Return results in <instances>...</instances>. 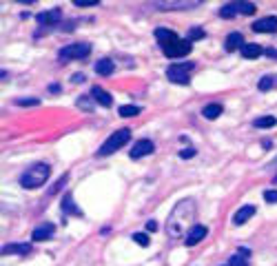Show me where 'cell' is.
<instances>
[{"label": "cell", "mask_w": 277, "mask_h": 266, "mask_svg": "<svg viewBox=\"0 0 277 266\" xmlns=\"http://www.w3.org/2000/svg\"><path fill=\"white\" fill-rule=\"evenodd\" d=\"M195 200L193 197H186V200H180V202L173 207V211L169 213V220H166V235L171 240H180L182 235H186L188 231L193 229L195 224H191L193 218H195Z\"/></svg>", "instance_id": "obj_1"}, {"label": "cell", "mask_w": 277, "mask_h": 266, "mask_svg": "<svg viewBox=\"0 0 277 266\" xmlns=\"http://www.w3.org/2000/svg\"><path fill=\"white\" fill-rule=\"evenodd\" d=\"M155 38H158V42H160V49L164 51L166 58H171V60H175V58H182V55H188L191 53V49H193V44L186 40H182L177 33H173L171 29H162V27H158L155 29Z\"/></svg>", "instance_id": "obj_2"}, {"label": "cell", "mask_w": 277, "mask_h": 266, "mask_svg": "<svg viewBox=\"0 0 277 266\" xmlns=\"http://www.w3.org/2000/svg\"><path fill=\"white\" fill-rule=\"evenodd\" d=\"M49 175H51L49 164H44V162L33 164V166H29V169L20 175V186L22 188H40L44 182L49 180Z\"/></svg>", "instance_id": "obj_3"}, {"label": "cell", "mask_w": 277, "mask_h": 266, "mask_svg": "<svg viewBox=\"0 0 277 266\" xmlns=\"http://www.w3.org/2000/svg\"><path fill=\"white\" fill-rule=\"evenodd\" d=\"M129 140H131V131L129 129H120V131L111 133V138H107L102 147L98 149V155H100V158H107V155H111V153L118 151V149H122Z\"/></svg>", "instance_id": "obj_4"}, {"label": "cell", "mask_w": 277, "mask_h": 266, "mask_svg": "<svg viewBox=\"0 0 277 266\" xmlns=\"http://www.w3.org/2000/svg\"><path fill=\"white\" fill-rule=\"evenodd\" d=\"M91 53V44L89 42H76V44H66L58 51V60L60 62H66V60H82Z\"/></svg>", "instance_id": "obj_5"}, {"label": "cell", "mask_w": 277, "mask_h": 266, "mask_svg": "<svg viewBox=\"0 0 277 266\" xmlns=\"http://www.w3.org/2000/svg\"><path fill=\"white\" fill-rule=\"evenodd\" d=\"M195 69V64L193 62H184V64H171L169 69H166V78H169L171 82H175V85H188L191 82V78H188V74Z\"/></svg>", "instance_id": "obj_6"}, {"label": "cell", "mask_w": 277, "mask_h": 266, "mask_svg": "<svg viewBox=\"0 0 277 266\" xmlns=\"http://www.w3.org/2000/svg\"><path fill=\"white\" fill-rule=\"evenodd\" d=\"M255 11H257V7H255L253 3H229V5H224V7L220 9V16L222 18H235V16H253Z\"/></svg>", "instance_id": "obj_7"}, {"label": "cell", "mask_w": 277, "mask_h": 266, "mask_svg": "<svg viewBox=\"0 0 277 266\" xmlns=\"http://www.w3.org/2000/svg\"><path fill=\"white\" fill-rule=\"evenodd\" d=\"M153 7H158L160 11L193 9V7H199V0H158V3H153Z\"/></svg>", "instance_id": "obj_8"}, {"label": "cell", "mask_w": 277, "mask_h": 266, "mask_svg": "<svg viewBox=\"0 0 277 266\" xmlns=\"http://www.w3.org/2000/svg\"><path fill=\"white\" fill-rule=\"evenodd\" d=\"M153 151H155V144H153L151 140H147V138H142V140H137V142L131 147L129 155H131L133 160H140V158H144V155H151Z\"/></svg>", "instance_id": "obj_9"}, {"label": "cell", "mask_w": 277, "mask_h": 266, "mask_svg": "<svg viewBox=\"0 0 277 266\" xmlns=\"http://www.w3.org/2000/svg\"><path fill=\"white\" fill-rule=\"evenodd\" d=\"M253 31L257 33H275L277 31V16H266L253 22Z\"/></svg>", "instance_id": "obj_10"}, {"label": "cell", "mask_w": 277, "mask_h": 266, "mask_svg": "<svg viewBox=\"0 0 277 266\" xmlns=\"http://www.w3.org/2000/svg\"><path fill=\"white\" fill-rule=\"evenodd\" d=\"M206 233H209V229H206L204 224H195V226H193V229L184 235V244H186V246H195V244H199V242L204 240V237H206Z\"/></svg>", "instance_id": "obj_11"}, {"label": "cell", "mask_w": 277, "mask_h": 266, "mask_svg": "<svg viewBox=\"0 0 277 266\" xmlns=\"http://www.w3.org/2000/svg\"><path fill=\"white\" fill-rule=\"evenodd\" d=\"M53 233H55V224H53V222H44V224H40V226H36V229H33L31 240L33 242H44V240H49Z\"/></svg>", "instance_id": "obj_12"}, {"label": "cell", "mask_w": 277, "mask_h": 266, "mask_svg": "<svg viewBox=\"0 0 277 266\" xmlns=\"http://www.w3.org/2000/svg\"><path fill=\"white\" fill-rule=\"evenodd\" d=\"M62 18V11L60 9H49V11H42V14H38V25L40 27H53L58 25V20Z\"/></svg>", "instance_id": "obj_13"}, {"label": "cell", "mask_w": 277, "mask_h": 266, "mask_svg": "<svg viewBox=\"0 0 277 266\" xmlns=\"http://www.w3.org/2000/svg\"><path fill=\"white\" fill-rule=\"evenodd\" d=\"M91 98H93V102L100 104V107H111V104H113V98H111V93L107 91V89L98 87V85L91 87Z\"/></svg>", "instance_id": "obj_14"}, {"label": "cell", "mask_w": 277, "mask_h": 266, "mask_svg": "<svg viewBox=\"0 0 277 266\" xmlns=\"http://www.w3.org/2000/svg\"><path fill=\"white\" fill-rule=\"evenodd\" d=\"M255 211H257V209H255L253 204H244V207H242V209H237V211H235V215H233V224H235V226L246 224V222L255 215Z\"/></svg>", "instance_id": "obj_15"}, {"label": "cell", "mask_w": 277, "mask_h": 266, "mask_svg": "<svg viewBox=\"0 0 277 266\" xmlns=\"http://www.w3.org/2000/svg\"><path fill=\"white\" fill-rule=\"evenodd\" d=\"M244 38H242V33L240 31H233V33H229V36H226V42H224V49L229 53H233V51H237V49H244Z\"/></svg>", "instance_id": "obj_16"}, {"label": "cell", "mask_w": 277, "mask_h": 266, "mask_svg": "<svg viewBox=\"0 0 277 266\" xmlns=\"http://www.w3.org/2000/svg\"><path fill=\"white\" fill-rule=\"evenodd\" d=\"M33 251V246H31V244H5V246H3V251H0V253H3V255H29Z\"/></svg>", "instance_id": "obj_17"}, {"label": "cell", "mask_w": 277, "mask_h": 266, "mask_svg": "<svg viewBox=\"0 0 277 266\" xmlns=\"http://www.w3.org/2000/svg\"><path fill=\"white\" fill-rule=\"evenodd\" d=\"M248 255H251L248 248H240L229 257V266H248Z\"/></svg>", "instance_id": "obj_18"}, {"label": "cell", "mask_w": 277, "mask_h": 266, "mask_svg": "<svg viewBox=\"0 0 277 266\" xmlns=\"http://www.w3.org/2000/svg\"><path fill=\"white\" fill-rule=\"evenodd\" d=\"M262 53H264V49L259 47V44H255V42H246L244 44V49H242V58H246V60H255Z\"/></svg>", "instance_id": "obj_19"}, {"label": "cell", "mask_w": 277, "mask_h": 266, "mask_svg": "<svg viewBox=\"0 0 277 266\" xmlns=\"http://www.w3.org/2000/svg\"><path fill=\"white\" fill-rule=\"evenodd\" d=\"M113 71H115L113 60H109V58H100L98 62H96V74H98V76H111Z\"/></svg>", "instance_id": "obj_20"}, {"label": "cell", "mask_w": 277, "mask_h": 266, "mask_svg": "<svg viewBox=\"0 0 277 266\" xmlns=\"http://www.w3.org/2000/svg\"><path fill=\"white\" fill-rule=\"evenodd\" d=\"M222 111H224V109H222V104H218V102H209L206 107L202 109V115H204L206 120H215V118H220V115H222Z\"/></svg>", "instance_id": "obj_21"}, {"label": "cell", "mask_w": 277, "mask_h": 266, "mask_svg": "<svg viewBox=\"0 0 277 266\" xmlns=\"http://www.w3.org/2000/svg\"><path fill=\"white\" fill-rule=\"evenodd\" d=\"M277 124V118L275 115H262V118H257L253 122L255 129H273V126Z\"/></svg>", "instance_id": "obj_22"}, {"label": "cell", "mask_w": 277, "mask_h": 266, "mask_svg": "<svg viewBox=\"0 0 277 266\" xmlns=\"http://www.w3.org/2000/svg\"><path fill=\"white\" fill-rule=\"evenodd\" d=\"M118 113L122 118H133V115H140L142 113V107H135V104H122L118 109Z\"/></svg>", "instance_id": "obj_23"}, {"label": "cell", "mask_w": 277, "mask_h": 266, "mask_svg": "<svg viewBox=\"0 0 277 266\" xmlns=\"http://www.w3.org/2000/svg\"><path fill=\"white\" fill-rule=\"evenodd\" d=\"M62 211H64V213H76V215H80V211H78V207L74 204V197H71V193H66V195L62 197Z\"/></svg>", "instance_id": "obj_24"}, {"label": "cell", "mask_w": 277, "mask_h": 266, "mask_svg": "<svg viewBox=\"0 0 277 266\" xmlns=\"http://www.w3.org/2000/svg\"><path fill=\"white\" fill-rule=\"evenodd\" d=\"M273 87H275V78H273V76H264L262 80L257 82V89H259V91H270Z\"/></svg>", "instance_id": "obj_25"}, {"label": "cell", "mask_w": 277, "mask_h": 266, "mask_svg": "<svg viewBox=\"0 0 277 266\" xmlns=\"http://www.w3.org/2000/svg\"><path fill=\"white\" fill-rule=\"evenodd\" d=\"M204 36H206V33H204V29H199V27H193V29H188V33H186V40H188V42L202 40Z\"/></svg>", "instance_id": "obj_26"}, {"label": "cell", "mask_w": 277, "mask_h": 266, "mask_svg": "<svg viewBox=\"0 0 277 266\" xmlns=\"http://www.w3.org/2000/svg\"><path fill=\"white\" fill-rule=\"evenodd\" d=\"M16 104H18V107H38V104H40V98H18Z\"/></svg>", "instance_id": "obj_27"}, {"label": "cell", "mask_w": 277, "mask_h": 266, "mask_svg": "<svg viewBox=\"0 0 277 266\" xmlns=\"http://www.w3.org/2000/svg\"><path fill=\"white\" fill-rule=\"evenodd\" d=\"M133 240H135V244H140V246H149L151 244V237L147 233H133Z\"/></svg>", "instance_id": "obj_28"}, {"label": "cell", "mask_w": 277, "mask_h": 266, "mask_svg": "<svg viewBox=\"0 0 277 266\" xmlns=\"http://www.w3.org/2000/svg\"><path fill=\"white\" fill-rule=\"evenodd\" d=\"M264 200H266L268 204H275V202H277V191H275V188H268V191H264Z\"/></svg>", "instance_id": "obj_29"}, {"label": "cell", "mask_w": 277, "mask_h": 266, "mask_svg": "<svg viewBox=\"0 0 277 266\" xmlns=\"http://www.w3.org/2000/svg\"><path fill=\"white\" fill-rule=\"evenodd\" d=\"M100 0H74L76 7H96Z\"/></svg>", "instance_id": "obj_30"}, {"label": "cell", "mask_w": 277, "mask_h": 266, "mask_svg": "<svg viewBox=\"0 0 277 266\" xmlns=\"http://www.w3.org/2000/svg\"><path fill=\"white\" fill-rule=\"evenodd\" d=\"M78 107H80V109H87V111H91V109H93V104L87 100V96H80V98H78Z\"/></svg>", "instance_id": "obj_31"}, {"label": "cell", "mask_w": 277, "mask_h": 266, "mask_svg": "<svg viewBox=\"0 0 277 266\" xmlns=\"http://www.w3.org/2000/svg\"><path fill=\"white\" fill-rule=\"evenodd\" d=\"M193 155H195V149H193V147H186L184 151H180V158H184V160L193 158Z\"/></svg>", "instance_id": "obj_32"}, {"label": "cell", "mask_w": 277, "mask_h": 266, "mask_svg": "<svg viewBox=\"0 0 277 266\" xmlns=\"http://www.w3.org/2000/svg\"><path fill=\"white\" fill-rule=\"evenodd\" d=\"M71 82H74V85H80V82H85V74H74V76H71Z\"/></svg>", "instance_id": "obj_33"}, {"label": "cell", "mask_w": 277, "mask_h": 266, "mask_svg": "<svg viewBox=\"0 0 277 266\" xmlns=\"http://www.w3.org/2000/svg\"><path fill=\"white\" fill-rule=\"evenodd\" d=\"M147 229H149V231H151V233H153V231H158V222H155V220H149Z\"/></svg>", "instance_id": "obj_34"}, {"label": "cell", "mask_w": 277, "mask_h": 266, "mask_svg": "<svg viewBox=\"0 0 277 266\" xmlns=\"http://www.w3.org/2000/svg\"><path fill=\"white\" fill-rule=\"evenodd\" d=\"M49 91H51V93H60L62 89H60V85H51V87H49Z\"/></svg>", "instance_id": "obj_35"}, {"label": "cell", "mask_w": 277, "mask_h": 266, "mask_svg": "<svg viewBox=\"0 0 277 266\" xmlns=\"http://www.w3.org/2000/svg\"><path fill=\"white\" fill-rule=\"evenodd\" d=\"M266 55H268V58H277V51L275 49H266Z\"/></svg>", "instance_id": "obj_36"}, {"label": "cell", "mask_w": 277, "mask_h": 266, "mask_svg": "<svg viewBox=\"0 0 277 266\" xmlns=\"http://www.w3.org/2000/svg\"><path fill=\"white\" fill-rule=\"evenodd\" d=\"M273 182H275V184H277V175H275V180H273Z\"/></svg>", "instance_id": "obj_37"}, {"label": "cell", "mask_w": 277, "mask_h": 266, "mask_svg": "<svg viewBox=\"0 0 277 266\" xmlns=\"http://www.w3.org/2000/svg\"><path fill=\"white\" fill-rule=\"evenodd\" d=\"M275 166H277V160H275Z\"/></svg>", "instance_id": "obj_38"}]
</instances>
